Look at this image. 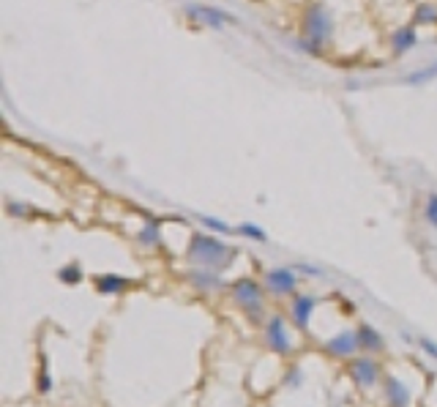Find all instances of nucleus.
Returning <instances> with one entry per match:
<instances>
[{"label": "nucleus", "mask_w": 437, "mask_h": 407, "mask_svg": "<svg viewBox=\"0 0 437 407\" xmlns=\"http://www.w3.org/2000/svg\"><path fill=\"white\" fill-rule=\"evenodd\" d=\"M230 290H232V298L246 312V317L260 323V317H262V287L254 279H235L230 284Z\"/></svg>", "instance_id": "2"}, {"label": "nucleus", "mask_w": 437, "mask_h": 407, "mask_svg": "<svg viewBox=\"0 0 437 407\" xmlns=\"http://www.w3.org/2000/svg\"><path fill=\"white\" fill-rule=\"evenodd\" d=\"M323 350L328 353V355H334V358H353L358 350H361V342H358V331H339L336 336H331Z\"/></svg>", "instance_id": "6"}, {"label": "nucleus", "mask_w": 437, "mask_h": 407, "mask_svg": "<svg viewBox=\"0 0 437 407\" xmlns=\"http://www.w3.org/2000/svg\"><path fill=\"white\" fill-rule=\"evenodd\" d=\"M304 28H306V38L317 41L320 47L328 41V36H331V17H328V11H325L323 3H314L312 8L306 11Z\"/></svg>", "instance_id": "5"}, {"label": "nucleus", "mask_w": 437, "mask_h": 407, "mask_svg": "<svg viewBox=\"0 0 437 407\" xmlns=\"http://www.w3.org/2000/svg\"><path fill=\"white\" fill-rule=\"evenodd\" d=\"M415 44H418V33H415L413 25H405V28L394 31V36H391V47H394V52H397V55H405V52H410Z\"/></svg>", "instance_id": "11"}, {"label": "nucleus", "mask_w": 437, "mask_h": 407, "mask_svg": "<svg viewBox=\"0 0 437 407\" xmlns=\"http://www.w3.org/2000/svg\"><path fill=\"white\" fill-rule=\"evenodd\" d=\"M262 339H265V345L271 347L274 353H279V355H292V339H290V331H287V323H284V317L281 314H274V317H268V323L262 325Z\"/></svg>", "instance_id": "3"}, {"label": "nucleus", "mask_w": 437, "mask_h": 407, "mask_svg": "<svg viewBox=\"0 0 437 407\" xmlns=\"http://www.w3.org/2000/svg\"><path fill=\"white\" fill-rule=\"evenodd\" d=\"M437 22V3H421L413 14V25H435Z\"/></svg>", "instance_id": "15"}, {"label": "nucleus", "mask_w": 437, "mask_h": 407, "mask_svg": "<svg viewBox=\"0 0 437 407\" xmlns=\"http://www.w3.org/2000/svg\"><path fill=\"white\" fill-rule=\"evenodd\" d=\"M200 221H202L208 230H214V232H230V227H227L224 221H216V219H211V216H200Z\"/></svg>", "instance_id": "23"}, {"label": "nucleus", "mask_w": 437, "mask_h": 407, "mask_svg": "<svg viewBox=\"0 0 437 407\" xmlns=\"http://www.w3.org/2000/svg\"><path fill=\"white\" fill-rule=\"evenodd\" d=\"M128 279H124V276H115V274H110V276H98L96 279V290L98 293H124V290H128Z\"/></svg>", "instance_id": "14"}, {"label": "nucleus", "mask_w": 437, "mask_h": 407, "mask_svg": "<svg viewBox=\"0 0 437 407\" xmlns=\"http://www.w3.org/2000/svg\"><path fill=\"white\" fill-rule=\"evenodd\" d=\"M424 219L429 221V227L437 230V191L427 194V202H424Z\"/></svg>", "instance_id": "18"}, {"label": "nucleus", "mask_w": 437, "mask_h": 407, "mask_svg": "<svg viewBox=\"0 0 437 407\" xmlns=\"http://www.w3.org/2000/svg\"><path fill=\"white\" fill-rule=\"evenodd\" d=\"M301 380H304L301 369H298V367H290V369H287V375H284V385H287V388H298V385H301Z\"/></svg>", "instance_id": "20"}, {"label": "nucleus", "mask_w": 437, "mask_h": 407, "mask_svg": "<svg viewBox=\"0 0 437 407\" xmlns=\"http://www.w3.org/2000/svg\"><path fill=\"white\" fill-rule=\"evenodd\" d=\"M314 309H317V298H314V295H298V298L292 301L290 317H292V323H295L298 331H306V328H309Z\"/></svg>", "instance_id": "8"}, {"label": "nucleus", "mask_w": 437, "mask_h": 407, "mask_svg": "<svg viewBox=\"0 0 437 407\" xmlns=\"http://www.w3.org/2000/svg\"><path fill=\"white\" fill-rule=\"evenodd\" d=\"M50 391H52V377L47 369H41L38 372V394H50Z\"/></svg>", "instance_id": "21"}, {"label": "nucleus", "mask_w": 437, "mask_h": 407, "mask_svg": "<svg viewBox=\"0 0 437 407\" xmlns=\"http://www.w3.org/2000/svg\"><path fill=\"white\" fill-rule=\"evenodd\" d=\"M385 402L391 407H410L413 394L399 377H385Z\"/></svg>", "instance_id": "9"}, {"label": "nucleus", "mask_w": 437, "mask_h": 407, "mask_svg": "<svg viewBox=\"0 0 437 407\" xmlns=\"http://www.w3.org/2000/svg\"><path fill=\"white\" fill-rule=\"evenodd\" d=\"M347 372H350V380H353L358 388L369 391V388H375L377 380H380V364H377L372 355H361V358H353V361H350Z\"/></svg>", "instance_id": "4"}, {"label": "nucleus", "mask_w": 437, "mask_h": 407, "mask_svg": "<svg viewBox=\"0 0 437 407\" xmlns=\"http://www.w3.org/2000/svg\"><path fill=\"white\" fill-rule=\"evenodd\" d=\"M238 232L241 235H246V238H251V241H265L268 235H265V230H260V227H254V224H241L238 227Z\"/></svg>", "instance_id": "19"}, {"label": "nucleus", "mask_w": 437, "mask_h": 407, "mask_svg": "<svg viewBox=\"0 0 437 407\" xmlns=\"http://www.w3.org/2000/svg\"><path fill=\"white\" fill-rule=\"evenodd\" d=\"M188 282L194 284L197 290H218L221 287V276H218V271H208V268H197V271H191L188 274Z\"/></svg>", "instance_id": "13"}, {"label": "nucleus", "mask_w": 437, "mask_h": 407, "mask_svg": "<svg viewBox=\"0 0 437 407\" xmlns=\"http://www.w3.org/2000/svg\"><path fill=\"white\" fill-rule=\"evenodd\" d=\"M140 241H142V246H158V244H161V232H158V227L154 221H148V224L142 227Z\"/></svg>", "instance_id": "16"}, {"label": "nucleus", "mask_w": 437, "mask_h": 407, "mask_svg": "<svg viewBox=\"0 0 437 407\" xmlns=\"http://www.w3.org/2000/svg\"><path fill=\"white\" fill-rule=\"evenodd\" d=\"M235 249L227 246L224 241H218L214 235H194L188 244V260L197 268H208V271H224L232 265Z\"/></svg>", "instance_id": "1"}, {"label": "nucleus", "mask_w": 437, "mask_h": 407, "mask_svg": "<svg viewBox=\"0 0 437 407\" xmlns=\"http://www.w3.org/2000/svg\"><path fill=\"white\" fill-rule=\"evenodd\" d=\"M186 11L191 17H197V20H205V25H211V28H221L224 22H232L230 14L216 11V8H205V6H188Z\"/></svg>", "instance_id": "12"}, {"label": "nucleus", "mask_w": 437, "mask_h": 407, "mask_svg": "<svg viewBox=\"0 0 437 407\" xmlns=\"http://www.w3.org/2000/svg\"><path fill=\"white\" fill-rule=\"evenodd\" d=\"M298 287V276H295V268H271L265 274V290L274 293V295H290L295 293Z\"/></svg>", "instance_id": "7"}, {"label": "nucleus", "mask_w": 437, "mask_h": 407, "mask_svg": "<svg viewBox=\"0 0 437 407\" xmlns=\"http://www.w3.org/2000/svg\"><path fill=\"white\" fill-rule=\"evenodd\" d=\"M358 342H361V350H366V353H383L385 350V339L380 336V331L372 328L369 323H361L358 328Z\"/></svg>", "instance_id": "10"}, {"label": "nucleus", "mask_w": 437, "mask_h": 407, "mask_svg": "<svg viewBox=\"0 0 437 407\" xmlns=\"http://www.w3.org/2000/svg\"><path fill=\"white\" fill-rule=\"evenodd\" d=\"M58 276H61V282L66 284H80L82 282V268L77 265V262H71V265H66L58 271Z\"/></svg>", "instance_id": "17"}, {"label": "nucleus", "mask_w": 437, "mask_h": 407, "mask_svg": "<svg viewBox=\"0 0 437 407\" xmlns=\"http://www.w3.org/2000/svg\"><path fill=\"white\" fill-rule=\"evenodd\" d=\"M418 347H421V350H424L429 358H435V361H437V342H432L429 336H421V339H418Z\"/></svg>", "instance_id": "22"}]
</instances>
